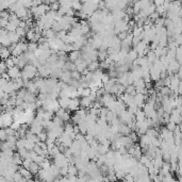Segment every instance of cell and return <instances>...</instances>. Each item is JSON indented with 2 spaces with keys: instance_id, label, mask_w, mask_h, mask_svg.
<instances>
[{
  "instance_id": "obj_1",
  "label": "cell",
  "mask_w": 182,
  "mask_h": 182,
  "mask_svg": "<svg viewBox=\"0 0 182 182\" xmlns=\"http://www.w3.org/2000/svg\"><path fill=\"white\" fill-rule=\"evenodd\" d=\"M148 46H147V43H146L145 40H141L138 44H136L134 46V48L136 50V52L138 53V57H144L145 56V50Z\"/></svg>"
},
{
  "instance_id": "obj_2",
  "label": "cell",
  "mask_w": 182,
  "mask_h": 182,
  "mask_svg": "<svg viewBox=\"0 0 182 182\" xmlns=\"http://www.w3.org/2000/svg\"><path fill=\"white\" fill-rule=\"evenodd\" d=\"M80 108H81L80 100H79L77 97H75V98H70L69 105L66 110H68V111H70V112H75V111H77V110L80 109Z\"/></svg>"
},
{
  "instance_id": "obj_3",
  "label": "cell",
  "mask_w": 182,
  "mask_h": 182,
  "mask_svg": "<svg viewBox=\"0 0 182 182\" xmlns=\"http://www.w3.org/2000/svg\"><path fill=\"white\" fill-rule=\"evenodd\" d=\"M20 67H18L17 65H15V66H13V67H11V68L8 69V73L10 75V77H11V79H17V78H20L21 77V71H20Z\"/></svg>"
},
{
  "instance_id": "obj_4",
  "label": "cell",
  "mask_w": 182,
  "mask_h": 182,
  "mask_svg": "<svg viewBox=\"0 0 182 182\" xmlns=\"http://www.w3.org/2000/svg\"><path fill=\"white\" fill-rule=\"evenodd\" d=\"M138 53L136 52V50L135 49H131V50H129L128 51V54H127V62L129 63V64H131V63H133V61L135 60V59H138Z\"/></svg>"
},
{
  "instance_id": "obj_5",
  "label": "cell",
  "mask_w": 182,
  "mask_h": 182,
  "mask_svg": "<svg viewBox=\"0 0 182 182\" xmlns=\"http://www.w3.org/2000/svg\"><path fill=\"white\" fill-rule=\"evenodd\" d=\"M80 102H81V108H85V109H86V108H89V109H91V108L93 107V101L89 99V96L82 97Z\"/></svg>"
},
{
  "instance_id": "obj_6",
  "label": "cell",
  "mask_w": 182,
  "mask_h": 182,
  "mask_svg": "<svg viewBox=\"0 0 182 182\" xmlns=\"http://www.w3.org/2000/svg\"><path fill=\"white\" fill-rule=\"evenodd\" d=\"M81 57V51L80 50H73L70 51L68 54V60L71 62H76V61Z\"/></svg>"
},
{
  "instance_id": "obj_7",
  "label": "cell",
  "mask_w": 182,
  "mask_h": 182,
  "mask_svg": "<svg viewBox=\"0 0 182 182\" xmlns=\"http://www.w3.org/2000/svg\"><path fill=\"white\" fill-rule=\"evenodd\" d=\"M11 54H12V51L10 50L9 47H4V46L1 47V58L3 60H7L9 58H11Z\"/></svg>"
},
{
  "instance_id": "obj_8",
  "label": "cell",
  "mask_w": 182,
  "mask_h": 182,
  "mask_svg": "<svg viewBox=\"0 0 182 182\" xmlns=\"http://www.w3.org/2000/svg\"><path fill=\"white\" fill-rule=\"evenodd\" d=\"M147 118V116H146V113L144 110H142L141 108L138 109V111L136 112V114H135V120L138 121H144Z\"/></svg>"
},
{
  "instance_id": "obj_9",
  "label": "cell",
  "mask_w": 182,
  "mask_h": 182,
  "mask_svg": "<svg viewBox=\"0 0 182 182\" xmlns=\"http://www.w3.org/2000/svg\"><path fill=\"white\" fill-rule=\"evenodd\" d=\"M69 102H70V97H60V99H59L60 107L63 108V109H67L68 108Z\"/></svg>"
},
{
  "instance_id": "obj_10",
  "label": "cell",
  "mask_w": 182,
  "mask_h": 182,
  "mask_svg": "<svg viewBox=\"0 0 182 182\" xmlns=\"http://www.w3.org/2000/svg\"><path fill=\"white\" fill-rule=\"evenodd\" d=\"M12 161L14 164H16V165H23V162H24V159L21 158V156H20L18 152H15L14 156H13L12 158Z\"/></svg>"
},
{
  "instance_id": "obj_11",
  "label": "cell",
  "mask_w": 182,
  "mask_h": 182,
  "mask_svg": "<svg viewBox=\"0 0 182 182\" xmlns=\"http://www.w3.org/2000/svg\"><path fill=\"white\" fill-rule=\"evenodd\" d=\"M99 68H100V63H98L97 61H93V62L89 63V65H87V69L89 71H96Z\"/></svg>"
},
{
  "instance_id": "obj_12",
  "label": "cell",
  "mask_w": 182,
  "mask_h": 182,
  "mask_svg": "<svg viewBox=\"0 0 182 182\" xmlns=\"http://www.w3.org/2000/svg\"><path fill=\"white\" fill-rule=\"evenodd\" d=\"M40 169V164H38V163H36V162H34V161L31 163V165H30V167H29V170H30V171H31L33 175H36Z\"/></svg>"
},
{
  "instance_id": "obj_13",
  "label": "cell",
  "mask_w": 182,
  "mask_h": 182,
  "mask_svg": "<svg viewBox=\"0 0 182 182\" xmlns=\"http://www.w3.org/2000/svg\"><path fill=\"white\" fill-rule=\"evenodd\" d=\"M10 33V38H11V42H12V44H17L18 42H20L21 40V37L17 34V32H9Z\"/></svg>"
},
{
  "instance_id": "obj_14",
  "label": "cell",
  "mask_w": 182,
  "mask_h": 182,
  "mask_svg": "<svg viewBox=\"0 0 182 182\" xmlns=\"http://www.w3.org/2000/svg\"><path fill=\"white\" fill-rule=\"evenodd\" d=\"M146 134H147L148 136H150V138H158L159 135H160V134H159V132L157 131V129H156L154 127V128H152V127H150Z\"/></svg>"
},
{
  "instance_id": "obj_15",
  "label": "cell",
  "mask_w": 182,
  "mask_h": 182,
  "mask_svg": "<svg viewBox=\"0 0 182 182\" xmlns=\"http://www.w3.org/2000/svg\"><path fill=\"white\" fill-rule=\"evenodd\" d=\"M82 7H83V4L81 3V0H76V1H73V3H71V8L75 10V11H81L82 10Z\"/></svg>"
},
{
  "instance_id": "obj_16",
  "label": "cell",
  "mask_w": 182,
  "mask_h": 182,
  "mask_svg": "<svg viewBox=\"0 0 182 182\" xmlns=\"http://www.w3.org/2000/svg\"><path fill=\"white\" fill-rule=\"evenodd\" d=\"M17 28H18V24H14L12 21H9V24H7V27H5V29L8 30L9 32H15L17 30Z\"/></svg>"
},
{
  "instance_id": "obj_17",
  "label": "cell",
  "mask_w": 182,
  "mask_h": 182,
  "mask_svg": "<svg viewBox=\"0 0 182 182\" xmlns=\"http://www.w3.org/2000/svg\"><path fill=\"white\" fill-rule=\"evenodd\" d=\"M126 93L131 94V95H135L136 94V87L134 86V84H129L126 87Z\"/></svg>"
},
{
  "instance_id": "obj_18",
  "label": "cell",
  "mask_w": 182,
  "mask_h": 182,
  "mask_svg": "<svg viewBox=\"0 0 182 182\" xmlns=\"http://www.w3.org/2000/svg\"><path fill=\"white\" fill-rule=\"evenodd\" d=\"M16 32H17V34H18L20 37H24V36H26V35H27L28 30H27L26 28H23V27H18V28H17V30H16Z\"/></svg>"
},
{
  "instance_id": "obj_19",
  "label": "cell",
  "mask_w": 182,
  "mask_h": 182,
  "mask_svg": "<svg viewBox=\"0 0 182 182\" xmlns=\"http://www.w3.org/2000/svg\"><path fill=\"white\" fill-rule=\"evenodd\" d=\"M38 48V43H35V42H30L28 44V50L30 51H35L36 49Z\"/></svg>"
},
{
  "instance_id": "obj_20",
  "label": "cell",
  "mask_w": 182,
  "mask_h": 182,
  "mask_svg": "<svg viewBox=\"0 0 182 182\" xmlns=\"http://www.w3.org/2000/svg\"><path fill=\"white\" fill-rule=\"evenodd\" d=\"M35 30H34V29H30V30H29L28 32H27V35H26V37H27V40H30V42H31V40H33V37L35 36Z\"/></svg>"
},
{
  "instance_id": "obj_21",
  "label": "cell",
  "mask_w": 182,
  "mask_h": 182,
  "mask_svg": "<svg viewBox=\"0 0 182 182\" xmlns=\"http://www.w3.org/2000/svg\"><path fill=\"white\" fill-rule=\"evenodd\" d=\"M37 136L40 138V141H44L46 142L47 141V138H48V132H46V131H42L40 133L37 134Z\"/></svg>"
},
{
  "instance_id": "obj_22",
  "label": "cell",
  "mask_w": 182,
  "mask_h": 182,
  "mask_svg": "<svg viewBox=\"0 0 182 182\" xmlns=\"http://www.w3.org/2000/svg\"><path fill=\"white\" fill-rule=\"evenodd\" d=\"M49 5H50V10H52V11H56V12H58V11L60 10V8H61L60 1H57V2H53V3L49 4Z\"/></svg>"
},
{
  "instance_id": "obj_23",
  "label": "cell",
  "mask_w": 182,
  "mask_h": 182,
  "mask_svg": "<svg viewBox=\"0 0 182 182\" xmlns=\"http://www.w3.org/2000/svg\"><path fill=\"white\" fill-rule=\"evenodd\" d=\"M133 10H134V14H138L141 12L142 7H141V2L140 1H135L133 4Z\"/></svg>"
},
{
  "instance_id": "obj_24",
  "label": "cell",
  "mask_w": 182,
  "mask_h": 182,
  "mask_svg": "<svg viewBox=\"0 0 182 182\" xmlns=\"http://www.w3.org/2000/svg\"><path fill=\"white\" fill-rule=\"evenodd\" d=\"M176 127H177V124H176L174 120H169L166 124V128L168 130H170V131H174Z\"/></svg>"
},
{
  "instance_id": "obj_25",
  "label": "cell",
  "mask_w": 182,
  "mask_h": 182,
  "mask_svg": "<svg viewBox=\"0 0 182 182\" xmlns=\"http://www.w3.org/2000/svg\"><path fill=\"white\" fill-rule=\"evenodd\" d=\"M71 77H73V79L80 80L81 78H82V73H81L80 71H78V70H73V71H71Z\"/></svg>"
},
{
  "instance_id": "obj_26",
  "label": "cell",
  "mask_w": 182,
  "mask_h": 182,
  "mask_svg": "<svg viewBox=\"0 0 182 182\" xmlns=\"http://www.w3.org/2000/svg\"><path fill=\"white\" fill-rule=\"evenodd\" d=\"M5 61V63H7V66H8V69L9 68H11V67H13V66H15V62L13 61L12 57L11 58H9V59H7V60H4Z\"/></svg>"
},
{
  "instance_id": "obj_27",
  "label": "cell",
  "mask_w": 182,
  "mask_h": 182,
  "mask_svg": "<svg viewBox=\"0 0 182 182\" xmlns=\"http://www.w3.org/2000/svg\"><path fill=\"white\" fill-rule=\"evenodd\" d=\"M128 34H129V32H128V31H121V32H119L117 34V37L120 40H124L126 37L128 36Z\"/></svg>"
},
{
  "instance_id": "obj_28",
  "label": "cell",
  "mask_w": 182,
  "mask_h": 182,
  "mask_svg": "<svg viewBox=\"0 0 182 182\" xmlns=\"http://www.w3.org/2000/svg\"><path fill=\"white\" fill-rule=\"evenodd\" d=\"M0 138H1L2 142L7 141V138H8V134L5 132V129H4V128H2V130L0 131Z\"/></svg>"
},
{
  "instance_id": "obj_29",
  "label": "cell",
  "mask_w": 182,
  "mask_h": 182,
  "mask_svg": "<svg viewBox=\"0 0 182 182\" xmlns=\"http://www.w3.org/2000/svg\"><path fill=\"white\" fill-rule=\"evenodd\" d=\"M175 178L173 177V175L170 174H166L164 177H163V181H174Z\"/></svg>"
},
{
  "instance_id": "obj_30",
  "label": "cell",
  "mask_w": 182,
  "mask_h": 182,
  "mask_svg": "<svg viewBox=\"0 0 182 182\" xmlns=\"http://www.w3.org/2000/svg\"><path fill=\"white\" fill-rule=\"evenodd\" d=\"M175 40L178 45L182 44V33H179V34H176L175 35Z\"/></svg>"
},
{
  "instance_id": "obj_31",
  "label": "cell",
  "mask_w": 182,
  "mask_h": 182,
  "mask_svg": "<svg viewBox=\"0 0 182 182\" xmlns=\"http://www.w3.org/2000/svg\"><path fill=\"white\" fill-rule=\"evenodd\" d=\"M8 24H9V18H2V17H1V19H0V26H1V28H5Z\"/></svg>"
},
{
  "instance_id": "obj_32",
  "label": "cell",
  "mask_w": 182,
  "mask_h": 182,
  "mask_svg": "<svg viewBox=\"0 0 182 182\" xmlns=\"http://www.w3.org/2000/svg\"><path fill=\"white\" fill-rule=\"evenodd\" d=\"M1 73H7L8 71V66H7V63H5V61H2V63H1Z\"/></svg>"
},
{
  "instance_id": "obj_33",
  "label": "cell",
  "mask_w": 182,
  "mask_h": 182,
  "mask_svg": "<svg viewBox=\"0 0 182 182\" xmlns=\"http://www.w3.org/2000/svg\"><path fill=\"white\" fill-rule=\"evenodd\" d=\"M133 13H134L133 7H127V8H126V14H128V15H132Z\"/></svg>"
},
{
  "instance_id": "obj_34",
  "label": "cell",
  "mask_w": 182,
  "mask_h": 182,
  "mask_svg": "<svg viewBox=\"0 0 182 182\" xmlns=\"http://www.w3.org/2000/svg\"><path fill=\"white\" fill-rule=\"evenodd\" d=\"M177 94L178 95H182V81L180 82V84L178 86V89H177Z\"/></svg>"
}]
</instances>
